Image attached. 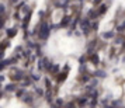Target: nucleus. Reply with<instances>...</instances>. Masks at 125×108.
<instances>
[{"mask_svg":"<svg viewBox=\"0 0 125 108\" xmlns=\"http://www.w3.org/2000/svg\"><path fill=\"white\" fill-rule=\"evenodd\" d=\"M10 77H11L13 80H21L23 79V72H21V70H13Z\"/></svg>","mask_w":125,"mask_h":108,"instance_id":"nucleus-1","label":"nucleus"},{"mask_svg":"<svg viewBox=\"0 0 125 108\" xmlns=\"http://www.w3.org/2000/svg\"><path fill=\"white\" fill-rule=\"evenodd\" d=\"M6 46H9V41H3V42L0 44V51L3 52V49H4Z\"/></svg>","mask_w":125,"mask_h":108,"instance_id":"nucleus-2","label":"nucleus"},{"mask_svg":"<svg viewBox=\"0 0 125 108\" xmlns=\"http://www.w3.org/2000/svg\"><path fill=\"white\" fill-rule=\"evenodd\" d=\"M16 32H17V31H16V28H11V29H9V31H7V35H9V37H14V35H16Z\"/></svg>","mask_w":125,"mask_h":108,"instance_id":"nucleus-3","label":"nucleus"},{"mask_svg":"<svg viewBox=\"0 0 125 108\" xmlns=\"http://www.w3.org/2000/svg\"><path fill=\"white\" fill-rule=\"evenodd\" d=\"M66 79V73H61V76L58 77V81H62V80Z\"/></svg>","mask_w":125,"mask_h":108,"instance_id":"nucleus-4","label":"nucleus"},{"mask_svg":"<svg viewBox=\"0 0 125 108\" xmlns=\"http://www.w3.org/2000/svg\"><path fill=\"white\" fill-rule=\"evenodd\" d=\"M90 60H93V62H98V58H97V55H91L90 56Z\"/></svg>","mask_w":125,"mask_h":108,"instance_id":"nucleus-5","label":"nucleus"},{"mask_svg":"<svg viewBox=\"0 0 125 108\" xmlns=\"http://www.w3.org/2000/svg\"><path fill=\"white\" fill-rule=\"evenodd\" d=\"M69 20H70V18H69V17H65V20H63V21H62V25H66V24L69 23Z\"/></svg>","mask_w":125,"mask_h":108,"instance_id":"nucleus-6","label":"nucleus"},{"mask_svg":"<svg viewBox=\"0 0 125 108\" xmlns=\"http://www.w3.org/2000/svg\"><path fill=\"white\" fill-rule=\"evenodd\" d=\"M3 24H4V18H3V17H0V28L3 27Z\"/></svg>","mask_w":125,"mask_h":108,"instance_id":"nucleus-7","label":"nucleus"},{"mask_svg":"<svg viewBox=\"0 0 125 108\" xmlns=\"http://www.w3.org/2000/svg\"><path fill=\"white\" fill-rule=\"evenodd\" d=\"M7 90H14V84H10L7 87Z\"/></svg>","mask_w":125,"mask_h":108,"instance_id":"nucleus-8","label":"nucleus"}]
</instances>
